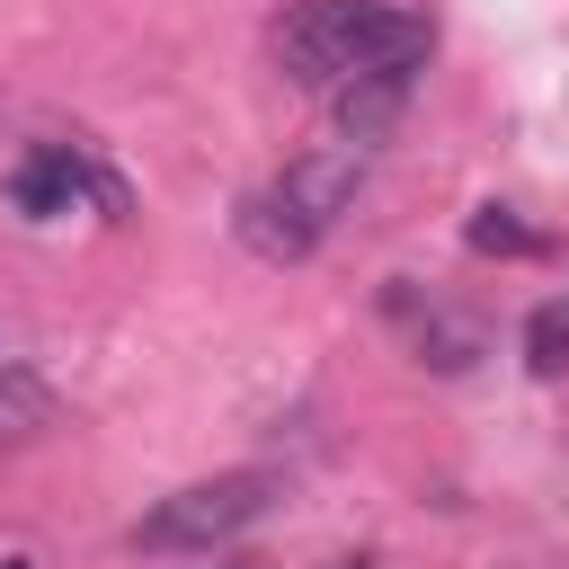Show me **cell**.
<instances>
[{"label": "cell", "instance_id": "6", "mask_svg": "<svg viewBox=\"0 0 569 569\" xmlns=\"http://www.w3.org/2000/svg\"><path fill=\"white\" fill-rule=\"evenodd\" d=\"M276 187H284V196H293V204H302V213L329 231V222L356 204V187H365V151H356V142H338V151H302V160L276 178Z\"/></svg>", "mask_w": 569, "mask_h": 569}, {"label": "cell", "instance_id": "2", "mask_svg": "<svg viewBox=\"0 0 569 569\" xmlns=\"http://www.w3.org/2000/svg\"><path fill=\"white\" fill-rule=\"evenodd\" d=\"M267 507H276V480H267V471H222V480H196V489L160 498V507L142 516V542H151V551H204V542L249 533Z\"/></svg>", "mask_w": 569, "mask_h": 569}, {"label": "cell", "instance_id": "10", "mask_svg": "<svg viewBox=\"0 0 569 569\" xmlns=\"http://www.w3.org/2000/svg\"><path fill=\"white\" fill-rule=\"evenodd\" d=\"M0 569H27V560H18V551H0Z\"/></svg>", "mask_w": 569, "mask_h": 569}, {"label": "cell", "instance_id": "5", "mask_svg": "<svg viewBox=\"0 0 569 569\" xmlns=\"http://www.w3.org/2000/svg\"><path fill=\"white\" fill-rule=\"evenodd\" d=\"M80 187H98V178H89V160H80L71 142H44V151H27V160H18V178H9L18 213H36V222H44V213H71V204H80ZM98 196L116 204V187H98Z\"/></svg>", "mask_w": 569, "mask_h": 569}, {"label": "cell", "instance_id": "3", "mask_svg": "<svg viewBox=\"0 0 569 569\" xmlns=\"http://www.w3.org/2000/svg\"><path fill=\"white\" fill-rule=\"evenodd\" d=\"M409 71H418V62H373V71H356V80H338V89H329L338 133H347L356 151H373V142L400 124V107H409Z\"/></svg>", "mask_w": 569, "mask_h": 569}, {"label": "cell", "instance_id": "1", "mask_svg": "<svg viewBox=\"0 0 569 569\" xmlns=\"http://www.w3.org/2000/svg\"><path fill=\"white\" fill-rule=\"evenodd\" d=\"M373 62H427V18L382 0H302L276 18V71L293 89H338Z\"/></svg>", "mask_w": 569, "mask_h": 569}, {"label": "cell", "instance_id": "9", "mask_svg": "<svg viewBox=\"0 0 569 569\" xmlns=\"http://www.w3.org/2000/svg\"><path fill=\"white\" fill-rule=\"evenodd\" d=\"M471 249H480V258H533L542 240H533L507 204H480V213H471Z\"/></svg>", "mask_w": 569, "mask_h": 569}, {"label": "cell", "instance_id": "7", "mask_svg": "<svg viewBox=\"0 0 569 569\" xmlns=\"http://www.w3.org/2000/svg\"><path fill=\"white\" fill-rule=\"evenodd\" d=\"M36 427H53V391H44L27 365H0V445H18V436H36Z\"/></svg>", "mask_w": 569, "mask_h": 569}, {"label": "cell", "instance_id": "4", "mask_svg": "<svg viewBox=\"0 0 569 569\" xmlns=\"http://www.w3.org/2000/svg\"><path fill=\"white\" fill-rule=\"evenodd\" d=\"M231 231H240V249H249V258H267V267H293V258H311V249H320V222H311V213H302L284 187L240 196Z\"/></svg>", "mask_w": 569, "mask_h": 569}, {"label": "cell", "instance_id": "8", "mask_svg": "<svg viewBox=\"0 0 569 569\" xmlns=\"http://www.w3.org/2000/svg\"><path fill=\"white\" fill-rule=\"evenodd\" d=\"M525 365H533V373H569V293L533 302V320H525Z\"/></svg>", "mask_w": 569, "mask_h": 569}]
</instances>
